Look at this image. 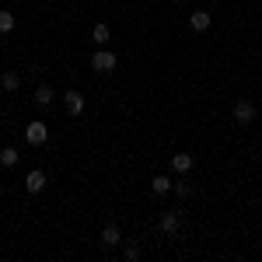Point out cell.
Masks as SVG:
<instances>
[{
    "label": "cell",
    "mask_w": 262,
    "mask_h": 262,
    "mask_svg": "<svg viewBox=\"0 0 262 262\" xmlns=\"http://www.w3.org/2000/svg\"><path fill=\"white\" fill-rule=\"evenodd\" d=\"M25 140L32 143V147H42V143L49 140V126H46V122H28V129H25Z\"/></svg>",
    "instance_id": "3"
},
{
    "label": "cell",
    "mask_w": 262,
    "mask_h": 262,
    "mask_svg": "<svg viewBox=\"0 0 262 262\" xmlns=\"http://www.w3.org/2000/svg\"><path fill=\"white\" fill-rule=\"evenodd\" d=\"M171 189H175V192H179V196H189V185H185V182H175V185H171Z\"/></svg>",
    "instance_id": "17"
},
{
    "label": "cell",
    "mask_w": 262,
    "mask_h": 262,
    "mask_svg": "<svg viewBox=\"0 0 262 262\" xmlns=\"http://www.w3.org/2000/svg\"><path fill=\"white\" fill-rule=\"evenodd\" d=\"M137 259H140V245L129 242V245H126V262H137Z\"/></svg>",
    "instance_id": "16"
},
{
    "label": "cell",
    "mask_w": 262,
    "mask_h": 262,
    "mask_svg": "<svg viewBox=\"0 0 262 262\" xmlns=\"http://www.w3.org/2000/svg\"><path fill=\"white\" fill-rule=\"evenodd\" d=\"M116 63H119V60H116V53H105V49L91 56V67H95L98 74H112V70H116Z\"/></svg>",
    "instance_id": "4"
},
{
    "label": "cell",
    "mask_w": 262,
    "mask_h": 262,
    "mask_svg": "<svg viewBox=\"0 0 262 262\" xmlns=\"http://www.w3.org/2000/svg\"><path fill=\"white\" fill-rule=\"evenodd\" d=\"M14 25H18V21H14L11 11H0V35H11V32H14Z\"/></svg>",
    "instance_id": "13"
},
{
    "label": "cell",
    "mask_w": 262,
    "mask_h": 262,
    "mask_svg": "<svg viewBox=\"0 0 262 262\" xmlns=\"http://www.w3.org/2000/svg\"><path fill=\"white\" fill-rule=\"evenodd\" d=\"M91 39L98 42V46H101V42H108V25H101V21H98V25L91 28Z\"/></svg>",
    "instance_id": "15"
},
{
    "label": "cell",
    "mask_w": 262,
    "mask_h": 262,
    "mask_svg": "<svg viewBox=\"0 0 262 262\" xmlns=\"http://www.w3.org/2000/svg\"><path fill=\"white\" fill-rule=\"evenodd\" d=\"M189 168H192V154H185V150H179V154L171 158V171H175V175H185Z\"/></svg>",
    "instance_id": "8"
},
{
    "label": "cell",
    "mask_w": 262,
    "mask_h": 262,
    "mask_svg": "<svg viewBox=\"0 0 262 262\" xmlns=\"http://www.w3.org/2000/svg\"><path fill=\"white\" fill-rule=\"evenodd\" d=\"M171 185H175V182L168 179V175H154V179H150V189H154L158 196H164V192H171Z\"/></svg>",
    "instance_id": "11"
},
{
    "label": "cell",
    "mask_w": 262,
    "mask_h": 262,
    "mask_svg": "<svg viewBox=\"0 0 262 262\" xmlns=\"http://www.w3.org/2000/svg\"><path fill=\"white\" fill-rule=\"evenodd\" d=\"M0 164H4V168H14V164H18V150H14V147H4V150H0Z\"/></svg>",
    "instance_id": "14"
},
{
    "label": "cell",
    "mask_w": 262,
    "mask_h": 262,
    "mask_svg": "<svg viewBox=\"0 0 262 262\" xmlns=\"http://www.w3.org/2000/svg\"><path fill=\"white\" fill-rule=\"evenodd\" d=\"M119 242H122V227L119 224H105V227H101V245L112 248V245H119Z\"/></svg>",
    "instance_id": "6"
},
{
    "label": "cell",
    "mask_w": 262,
    "mask_h": 262,
    "mask_svg": "<svg viewBox=\"0 0 262 262\" xmlns=\"http://www.w3.org/2000/svg\"><path fill=\"white\" fill-rule=\"evenodd\" d=\"M179 227H182V213L171 206V210H164L161 213V234L164 238H175L179 234Z\"/></svg>",
    "instance_id": "2"
},
{
    "label": "cell",
    "mask_w": 262,
    "mask_h": 262,
    "mask_svg": "<svg viewBox=\"0 0 262 262\" xmlns=\"http://www.w3.org/2000/svg\"><path fill=\"white\" fill-rule=\"evenodd\" d=\"M0 88H4V91H11V95H14V91H18V88H21V77H18V74H14V70H7V74H4V77H0Z\"/></svg>",
    "instance_id": "12"
},
{
    "label": "cell",
    "mask_w": 262,
    "mask_h": 262,
    "mask_svg": "<svg viewBox=\"0 0 262 262\" xmlns=\"http://www.w3.org/2000/svg\"><path fill=\"white\" fill-rule=\"evenodd\" d=\"M189 25H192L196 32H206V28L213 25V18H210V11H192V18H189Z\"/></svg>",
    "instance_id": "9"
},
{
    "label": "cell",
    "mask_w": 262,
    "mask_h": 262,
    "mask_svg": "<svg viewBox=\"0 0 262 262\" xmlns=\"http://www.w3.org/2000/svg\"><path fill=\"white\" fill-rule=\"evenodd\" d=\"M231 116H234V122H238V126H248V122H255V105H252L248 98L234 101V108H231Z\"/></svg>",
    "instance_id": "1"
},
{
    "label": "cell",
    "mask_w": 262,
    "mask_h": 262,
    "mask_svg": "<svg viewBox=\"0 0 262 262\" xmlns=\"http://www.w3.org/2000/svg\"><path fill=\"white\" fill-rule=\"evenodd\" d=\"M63 101H67V112H70V116H81L84 112V95L81 91H67Z\"/></svg>",
    "instance_id": "7"
},
{
    "label": "cell",
    "mask_w": 262,
    "mask_h": 262,
    "mask_svg": "<svg viewBox=\"0 0 262 262\" xmlns=\"http://www.w3.org/2000/svg\"><path fill=\"white\" fill-rule=\"evenodd\" d=\"M46 175H42L39 168H35V171H28V175H25V189H28V192H32V196H39L42 189H46Z\"/></svg>",
    "instance_id": "5"
},
{
    "label": "cell",
    "mask_w": 262,
    "mask_h": 262,
    "mask_svg": "<svg viewBox=\"0 0 262 262\" xmlns=\"http://www.w3.org/2000/svg\"><path fill=\"white\" fill-rule=\"evenodd\" d=\"M32 98H35V105H39V108H46V105H49V101L56 98V95H53V88H49V84H39Z\"/></svg>",
    "instance_id": "10"
}]
</instances>
